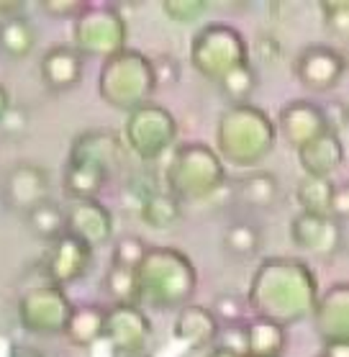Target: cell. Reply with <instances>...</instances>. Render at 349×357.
<instances>
[{"instance_id":"obj_1","label":"cell","mask_w":349,"mask_h":357,"mask_svg":"<svg viewBox=\"0 0 349 357\" xmlns=\"http://www.w3.org/2000/svg\"><path fill=\"white\" fill-rule=\"evenodd\" d=\"M244 298L254 319L285 329L311 317L318 301V278L298 257H267L257 265Z\"/></svg>"},{"instance_id":"obj_2","label":"cell","mask_w":349,"mask_h":357,"mask_svg":"<svg viewBox=\"0 0 349 357\" xmlns=\"http://www.w3.org/2000/svg\"><path fill=\"white\" fill-rule=\"evenodd\" d=\"M139 306L178 311L187 306L198 288V270L185 252L175 247H149L137 268Z\"/></svg>"},{"instance_id":"obj_3","label":"cell","mask_w":349,"mask_h":357,"mask_svg":"<svg viewBox=\"0 0 349 357\" xmlns=\"http://www.w3.org/2000/svg\"><path fill=\"white\" fill-rule=\"evenodd\" d=\"M277 131L267 111L254 103L228 106L216 126V155L224 165L252 170L275 149Z\"/></svg>"},{"instance_id":"obj_4","label":"cell","mask_w":349,"mask_h":357,"mask_svg":"<svg viewBox=\"0 0 349 357\" xmlns=\"http://www.w3.org/2000/svg\"><path fill=\"white\" fill-rule=\"evenodd\" d=\"M167 193L180 203L211 201L228 185L226 165L221 162L216 149L203 142H185L172 152V160L164 172Z\"/></svg>"},{"instance_id":"obj_5","label":"cell","mask_w":349,"mask_h":357,"mask_svg":"<svg viewBox=\"0 0 349 357\" xmlns=\"http://www.w3.org/2000/svg\"><path fill=\"white\" fill-rule=\"evenodd\" d=\"M157 90L152 62L137 49H123L114 57H108L98 73V93L116 111L131 114L134 108L152 100Z\"/></svg>"},{"instance_id":"obj_6","label":"cell","mask_w":349,"mask_h":357,"mask_svg":"<svg viewBox=\"0 0 349 357\" xmlns=\"http://www.w3.org/2000/svg\"><path fill=\"white\" fill-rule=\"evenodd\" d=\"M249 62V44L231 24L213 21L198 29L190 41V65L201 77L219 85L231 70Z\"/></svg>"},{"instance_id":"obj_7","label":"cell","mask_w":349,"mask_h":357,"mask_svg":"<svg viewBox=\"0 0 349 357\" xmlns=\"http://www.w3.org/2000/svg\"><path fill=\"white\" fill-rule=\"evenodd\" d=\"M129 24L116 6L90 3L80 18L72 21V47L82 57H100L106 62L126 49Z\"/></svg>"},{"instance_id":"obj_8","label":"cell","mask_w":349,"mask_h":357,"mask_svg":"<svg viewBox=\"0 0 349 357\" xmlns=\"http://www.w3.org/2000/svg\"><path fill=\"white\" fill-rule=\"evenodd\" d=\"M121 139L131 155H137L144 162H152V160H160L178 142V119L172 116L170 108L149 100L126 116Z\"/></svg>"},{"instance_id":"obj_9","label":"cell","mask_w":349,"mask_h":357,"mask_svg":"<svg viewBox=\"0 0 349 357\" xmlns=\"http://www.w3.org/2000/svg\"><path fill=\"white\" fill-rule=\"evenodd\" d=\"M72 301L65 288L52 283L31 285L18 298V321L26 332L52 337L62 334L67 326V319L72 314Z\"/></svg>"},{"instance_id":"obj_10","label":"cell","mask_w":349,"mask_h":357,"mask_svg":"<svg viewBox=\"0 0 349 357\" xmlns=\"http://www.w3.org/2000/svg\"><path fill=\"white\" fill-rule=\"evenodd\" d=\"M293 73L309 93H332L347 73V59L332 44H309L298 52Z\"/></svg>"},{"instance_id":"obj_11","label":"cell","mask_w":349,"mask_h":357,"mask_svg":"<svg viewBox=\"0 0 349 357\" xmlns=\"http://www.w3.org/2000/svg\"><path fill=\"white\" fill-rule=\"evenodd\" d=\"M52 198V175L36 162L13 165L3 180V203L13 213H29Z\"/></svg>"},{"instance_id":"obj_12","label":"cell","mask_w":349,"mask_h":357,"mask_svg":"<svg viewBox=\"0 0 349 357\" xmlns=\"http://www.w3.org/2000/svg\"><path fill=\"white\" fill-rule=\"evenodd\" d=\"M90 268H93V250L70 234H62L49 244L47 255L41 260V273L47 278V283L59 285V288L82 280L90 273Z\"/></svg>"},{"instance_id":"obj_13","label":"cell","mask_w":349,"mask_h":357,"mask_svg":"<svg viewBox=\"0 0 349 357\" xmlns=\"http://www.w3.org/2000/svg\"><path fill=\"white\" fill-rule=\"evenodd\" d=\"M103 340L111 342L114 352L146 355L152 340V321L141 306H106Z\"/></svg>"},{"instance_id":"obj_14","label":"cell","mask_w":349,"mask_h":357,"mask_svg":"<svg viewBox=\"0 0 349 357\" xmlns=\"http://www.w3.org/2000/svg\"><path fill=\"white\" fill-rule=\"evenodd\" d=\"M123 157H126V146H123V139L118 131L90 129L75 137L67 160L90 165L95 170L106 172L108 178H114L116 172L121 170Z\"/></svg>"},{"instance_id":"obj_15","label":"cell","mask_w":349,"mask_h":357,"mask_svg":"<svg viewBox=\"0 0 349 357\" xmlns=\"http://www.w3.org/2000/svg\"><path fill=\"white\" fill-rule=\"evenodd\" d=\"M290 239L298 250L309 252V255L334 257L344 244V227L332 216L298 213L290 221Z\"/></svg>"},{"instance_id":"obj_16","label":"cell","mask_w":349,"mask_h":357,"mask_svg":"<svg viewBox=\"0 0 349 357\" xmlns=\"http://www.w3.org/2000/svg\"><path fill=\"white\" fill-rule=\"evenodd\" d=\"M67 234L95 250L114 239V213L103 201H75L67 208Z\"/></svg>"},{"instance_id":"obj_17","label":"cell","mask_w":349,"mask_h":357,"mask_svg":"<svg viewBox=\"0 0 349 357\" xmlns=\"http://www.w3.org/2000/svg\"><path fill=\"white\" fill-rule=\"evenodd\" d=\"M275 131L288 142L290 146H303L306 142L316 139L318 134L329 131L324 119V111L318 103L309 100V98H295L290 103H285L277 114Z\"/></svg>"},{"instance_id":"obj_18","label":"cell","mask_w":349,"mask_h":357,"mask_svg":"<svg viewBox=\"0 0 349 357\" xmlns=\"http://www.w3.org/2000/svg\"><path fill=\"white\" fill-rule=\"evenodd\" d=\"M311 317L324 344L349 342V285L339 280L326 293H318Z\"/></svg>"},{"instance_id":"obj_19","label":"cell","mask_w":349,"mask_h":357,"mask_svg":"<svg viewBox=\"0 0 349 357\" xmlns=\"http://www.w3.org/2000/svg\"><path fill=\"white\" fill-rule=\"evenodd\" d=\"M41 80L52 93H67L80 85L85 75V57L72 44H54L44 52L39 62Z\"/></svg>"},{"instance_id":"obj_20","label":"cell","mask_w":349,"mask_h":357,"mask_svg":"<svg viewBox=\"0 0 349 357\" xmlns=\"http://www.w3.org/2000/svg\"><path fill=\"white\" fill-rule=\"evenodd\" d=\"M295 152H298V165H301L306 178L332 180V175L344 162V142L334 131L318 134L316 139H311L303 146H298Z\"/></svg>"},{"instance_id":"obj_21","label":"cell","mask_w":349,"mask_h":357,"mask_svg":"<svg viewBox=\"0 0 349 357\" xmlns=\"http://www.w3.org/2000/svg\"><path fill=\"white\" fill-rule=\"evenodd\" d=\"M219 321L211 314L208 306L201 303H187L183 309H178L175 324H172V334L175 340L187 344L190 349H205L216 344L219 337Z\"/></svg>"},{"instance_id":"obj_22","label":"cell","mask_w":349,"mask_h":357,"mask_svg":"<svg viewBox=\"0 0 349 357\" xmlns=\"http://www.w3.org/2000/svg\"><path fill=\"white\" fill-rule=\"evenodd\" d=\"M231 190H234V201H239L252 211H267V208L277 206L280 193H283L277 175L270 170L247 172L231 185Z\"/></svg>"},{"instance_id":"obj_23","label":"cell","mask_w":349,"mask_h":357,"mask_svg":"<svg viewBox=\"0 0 349 357\" xmlns=\"http://www.w3.org/2000/svg\"><path fill=\"white\" fill-rule=\"evenodd\" d=\"M103 329H106V306L88 301V303H75L62 334L75 347H90L103 340Z\"/></svg>"},{"instance_id":"obj_24","label":"cell","mask_w":349,"mask_h":357,"mask_svg":"<svg viewBox=\"0 0 349 357\" xmlns=\"http://www.w3.org/2000/svg\"><path fill=\"white\" fill-rule=\"evenodd\" d=\"M285 344L283 326L265 319H249L244 324V357H283Z\"/></svg>"},{"instance_id":"obj_25","label":"cell","mask_w":349,"mask_h":357,"mask_svg":"<svg viewBox=\"0 0 349 357\" xmlns=\"http://www.w3.org/2000/svg\"><path fill=\"white\" fill-rule=\"evenodd\" d=\"M108 175L106 172L95 170L90 165L75 162V160H67L65 170H62V185H65V193L72 198V201H93L100 195V190L108 185Z\"/></svg>"},{"instance_id":"obj_26","label":"cell","mask_w":349,"mask_h":357,"mask_svg":"<svg viewBox=\"0 0 349 357\" xmlns=\"http://www.w3.org/2000/svg\"><path fill=\"white\" fill-rule=\"evenodd\" d=\"M139 219L144 221V227L155 229V231L175 229L183 221V203L167 190H160L139 206Z\"/></svg>"},{"instance_id":"obj_27","label":"cell","mask_w":349,"mask_h":357,"mask_svg":"<svg viewBox=\"0 0 349 357\" xmlns=\"http://www.w3.org/2000/svg\"><path fill=\"white\" fill-rule=\"evenodd\" d=\"M224 252L234 260H252L262 250V229L252 221H234L221 236Z\"/></svg>"},{"instance_id":"obj_28","label":"cell","mask_w":349,"mask_h":357,"mask_svg":"<svg viewBox=\"0 0 349 357\" xmlns=\"http://www.w3.org/2000/svg\"><path fill=\"white\" fill-rule=\"evenodd\" d=\"M26 224L31 229V234L41 242L52 244L62 234H67V213L57 201H44L39 203L33 211L26 213Z\"/></svg>"},{"instance_id":"obj_29","label":"cell","mask_w":349,"mask_h":357,"mask_svg":"<svg viewBox=\"0 0 349 357\" xmlns=\"http://www.w3.org/2000/svg\"><path fill=\"white\" fill-rule=\"evenodd\" d=\"M36 47V31L29 18L0 21V54L8 59H26Z\"/></svg>"},{"instance_id":"obj_30","label":"cell","mask_w":349,"mask_h":357,"mask_svg":"<svg viewBox=\"0 0 349 357\" xmlns=\"http://www.w3.org/2000/svg\"><path fill=\"white\" fill-rule=\"evenodd\" d=\"M336 190V183L326 178H303L295 185V201L301 206V213L313 216H329L332 211V198Z\"/></svg>"},{"instance_id":"obj_31","label":"cell","mask_w":349,"mask_h":357,"mask_svg":"<svg viewBox=\"0 0 349 357\" xmlns=\"http://www.w3.org/2000/svg\"><path fill=\"white\" fill-rule=\"evenodd\" d=\"M103 293L111 306H139V288L134 270L108 268L103 275Z\"/></svg>"},{"instance_id":"obj_32","label":"cell","mask_w":349,"mask_h":357,"mask_svg":"<svg viewBox=\"0 0 349 357\" xmlns=\"http://www.w3.org/2000/svg\"><path fill=\"white\" fill-rule=\"evenodd\" d=\"M219 88H221V93L226 96V100L231 106L249 103V98H252L254 90H257V73H254L252 62H247V65L231 70V73L219 82Z\"/></svg>"},{"instance_id":"obj_33","label":"cell","mask_w":349,"mask_h":357,"mask_svg":"<svg viewBox=\"0 0 349 357\" xmlns=\"http://www.w3.org/2000/svg\"><path fill=\"white\" fill-rule=\"evenodd\" d=\"M211 314L216 317L219 326H236V324H247V314H249V306H247V298L244 296H236V293H221L213 298V306H208Z\"/></svg>"},{"instance_id":"obj_34","label":"cell","mask_w":349,"mask_h":357,"mask_svg":"<svg viewBox=\"0 0 349 357\" xmlns=\"http://www.w3.org/2000/svg\"><path fill=\"white\" fill-rule=\"evenodd\" d=\"M146 242L137 234H126L121 236L118 242L114 244V252H111V268H121V270H134L137 273L139 262L144 260L146 255Z\"/></svg>"},{"instance_id":"obj_35","label":"cell","mask_w":349,"mask_h":357,"mask_svg":"<svg viewBox=\"0 0 349 357\" xmlns=\"http://www.w3.org/2000/svg\"><path fill=\"white\" fill-rule=\"evenodd\" d=\"M164 190L160 183H157V175L152 172H134L129 180H126V188H123V195H126V203L134 206L139 211V206L146 201V198H152L155 193Z\"/></svg>"},{"instance_id":"obj_36","label":"cell","mask_w":349,"mask_h":357,"mask_svg":"<svg viewBox=\"0 0 349 357\" xmlns=\"http://www.w3.org/2000/svg\"><path fill=\"white\" fill-rule=\"evenodd\" d=\"M162 13L172 24H193L205 16L208 3L205 0H162Z\"/></svg>"},{"instance_id":"obj_37","label":"cell","mask_w":349,"mask_h":357,"mask_svg":"<svg viewBox=\"0 0 349 357\" xmlns=\"http://www.w3.org/2000/svg\"><path fill=\"white\" fill-rule=\"evenodd\" d=\"M318 8H321V18H324L326 31L332 33V36L344 39L349 31V3L347 0H321Z\"/></svg>"},{"instance_id":"obj_38","label":"cell","mask_w":349,"mask_h":357,"mask_svg":"<svg viewBox=\"0 0 349 357\" xmlns=\"http://www.w3.org/2000/svg\"><path fill=\"white\" fill-rule=\"evenodd\" d=\"M88 6L90 3H85V0H41L39 10H44L49 18H57V21H75L82 16V10Z\"/></svg>"},{"instance_id":"obj_39","label":"cell","mask_w":349,"mask_h":357,"mask_svg":"<svg viewBox=\"0 0 349 357\" xmlns=\"http://www.w3.org/2000/svg\"><path fill=\"white\" fill-rule=\"evenodd\" d=\"M149 62H152L157 88L160 85H175L180 80V62L172 54H157V57H149Z\"/></svg>"},{"instance_id":"obj_40","label":"cell","mask_w":349,"mask_h":357,"mask_svg":"<svg viewBox=\"0 0 349 357\" xmlns=\"http://www.w3.org/2000/svg\"><path fill=\"white\" fill-rule=\"evenodd\" d=\"M29 123H31V119H29L26 108L10 106L8 114L3 116V121H0V134L8 139H21L26 134V129H29Z\"/></svg>"},{"instance_id":"obj_41","label":"cell","mask_w":349,"mask_h":357,"mask_svg":"<svg viewBox=\"0 0 349 357\" xmlns=\"http://www.w3.org/2000/svg\"><path fill=\"white\" fill-rule=\"evenodd\" d=\"M254 52V57H260L265 65H272L280 59V44H277L275 36H270V33H260L257 39H254L252 49H249V54Z\"/></svg>"},{"instance_id":"obj_42","label":"cell","mask_w":349,"mask_h":357,"mask_svg":"<svg viewBox=\"0 0 349 357\" xmlns=\"http://www.w3.org/2000/svg\"><path fill=\"white\" fill-rule=\"evenodd\" d=\"M321 111H324L329 131H334L336 137H341V134H344V126H347V108H344V103L332 100L329 106H321Z\"/></svg>"},{"instance_id":"obj_43","label":"cell","mask_w":349,"mask_h":357,"mask_svg":"<svg viewBox=\"0 0 349 357\" xmlns=\"http://www.w3.org/2000/svg\"><path fill=\"white\" fill-rule=\"evenodd\" d=\"M329 216H332L334 221H339V224H344V219L349 216V188L347 185H336Z\"/></svg>"},{"instance_id":"obj_44","label":"cell","mask_w":349,"mask_h":357,"mask_svg":"<svg viewBox=\"0 0 349 357\" xmlns=\"http://www.w3.org/2000/svg\"><path fill=\"white\" fill-rule=\"evenodd\" d=\"M26 3L21 0H0V21H16V18H26Z\"/></svg>"},{"instance_id":"obj_45","label":"cell","mask_w":349,"mask_h":357,"mask_svg":"<svg viewBox=\"0 0 349 357\" xmlns=\"http://www.w3.org/2000/svg\"><path fill=\"white\" fill-rule=\"evenodd\" d=\"M8 357H47L36 344H26V342H13L10 344Z\"/></svg>"},{"instance_id":"obj_46","label":"cell","mask_w":349,"mask_h":357,"mask_svg":"<svg viewBox=\"0 0 349 357\" xmlns=\"http://www.w3.org/2000/svg\"><path fill=\"white\" fill-rule=\"evenodd\" d=\"M321 357H349V342H334L324 344V355Z\"/></svg>"},{"instance_id":"obj_47","label":"cell","mask_w":349,"mask_h":357,"mask_svg":"<svg viewBox=\"0 0 349 357\" xmlns=\"http://www.w3.org/2000/svg\"><path fill=\"white\" fill-rule=\"evenodd\" d=\"M13 106V100H10V90L6 85H0V121H3V116L8 114V108Z\"/></svg>"},{"instance_id":"obj_48","label":"cell","mask_w":349,"mask_h":357,"mask_svg":"<svg viewBox=\"0 0 349 357\" xmlns=\"http://www.w3.org/2000/svg\"><path fill=\"white\" fill-rule=\"evenodd\" d=\"M205 357H239V355H236V352H228V349H224V347H213Z\"/></svg>"},{"instance_id":"obj_49","label":"cell","mask_w":349,"mask_h":357,"mask_svg":"<svg viewBox=\"0 0 349 357\" xmlns=\"http://www.w3.org/2000/svg\"><path fill=\"white\" fill-rule=\"evenodd\" d=\"M114 357H146V355H126V352H114Z\"/></svg>"}]
</instances>
